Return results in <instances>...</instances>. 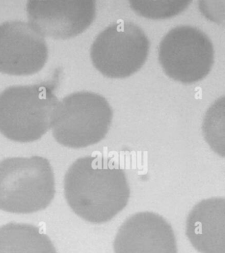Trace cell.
<instances>
[{"instance_id":"obj_3","label":"cell","mask_w":225,"mask_h":253,"mask_svg":"<svg viewBox=\"0 0 225 253\" xmlns=\"http://www.w3.org/2000/svg\"><path fill=\"white\" fill-rule=\"evenodd\" d=\"M58 102L48 84L9 87L0 94V132L15 142L39 139L50 128Z\"/></svg>"},{"instance_id":"obj_8","label":"cell","mask_w":225,"mask_h":253,"mask_svg":"<svg viewBox=\"0 0 225 253\" xmlns=\"http://www.w3.org/2000/svg\"><path fill=\"white\" fill-rule=\"evenodd\" d=\"M27 9L29 23L43 37L56 39L80 35L96 15L92 0H30Z\"/></svg>"},{"instance_id":"obj_7","label":"cell","mask_w":225,"mask_h":253,"mask_svg":"<svg viewBox=\"0 0 225 253\" xmlns=\"http://www.w3.org/2000/svg\"><path fill=\"white\" fill-rule=\"evenodd\" d=\"M45 37L29 23L0 24V72L11 75L35 74L48 59Z\"/></svg>"},{"instance_id":"obj_11","label":"cell","mask_w":225,"mask_h":253,"mask_svg":"<svg viewBox=\"0 0 225 253\" xmlns=\"http://www.w3.org/2000/svg\"><path fill=\"white\" fill-rule=\"evenodd\" d=\"M0 253H57L48 235L35 225L11 222L0 227Z\"/></svg>"},{"instance_id":"obj_9","label":"cell","mask_w":225,"mask_h":253,"mask_svg":"<svg viewBox=\"0 0 225 253\" xmlns=\"http://www.w3.org/2000/svg\"><path fill=\"white\" fill-rule=\"evenodd\" d=\"M115 253H178L175 233L161 215L138 212L120 226L114 242Z\"/></svg>"},{"instance_id":"obj_4","label":"cell","mask_w":225,"mask_h":253,"mask_svg":"<svg viewBox=\"0 0 225 253\" xmlns=\"http://www.w3.org/2000/svg\"><path fill=\"white\" fill-rule=\"evenodd\" d=\"M113 113L109 103L96 93H73L59 101L50 128L59 144L73 148L88 147L103 139Z\"/></svg>"},{"instance_id":"obj_6","label":"cell","mask_w":225,"mask_h":253,"mask_svg":"<svg viewBox=\"0 0 225 253\" xmlns=\"http://www.w3.org/2000/svg\"><path fill=\"white\" fill-rule=\"evenodd\" d=\"M159 59L171 79L192 83L205 78L214 63L211 40L201 30L191 26L174 28L160 43Z\"/></svg>"},{"instance_id":"obj_14","label":"cell","mask_w":225,"mask_h":253,"mask_svg":"<svg viewBox=\"0 0 225 253\" xmlns=\"http://www.w3.org/2000/svg\"><path fill=\"white\" fill-rule=\"evenodd\" d=\"M225 1H218L217 5H214V1L211 4V1H202L200 2V9L203 14L213 21L224 22L225 19Z\"/></svg>"},{"instance_id":"obj_10","label":"cell","mask_w":225,"mask_h":253,"mask_svg":"<svg viewBox=\"0 0 225 253\" xmlns=\"http://www.w3.org/2000/svg\"><path fill=\"white\" fill-rule=\"evenodd\" d=\"M185 233L201 253H225V199L213 197L197 203L189 212Z\"/></svg>"},{"instance_id":"obj_12","label":"cell","mask_w":225,"mask_h":253,"mask_svg":"<svg viewBox=\"0 0 225 253\" xmlns=\"http://www.w3.org/2000/svg\"><path fill=\"white\" fill-rule=\"evenodd\" d=\"M224 97L218 99L205 114L203 131L205 139L211 148L219 155L225 156Z\"/></svg>"},{"instance_id":"obj_5","label":"cell","mask_w":225,"mask_h":253,"mask_svg":"<svg viewBox=\"0 0 225 253\" xmlns=\"http://www.w3.org/2000/svg\"><path fill=\"white\" fill-rule=\"evenodd\" d=\"M149 42L143 30L132 22L112 24L94 40L92 64L110 78H125L137 72L147 60Z\"/></svg>"},{"instance_id":"obj_2","label":"cell","mask_w":225,"mask_h":253,"mask_svg":"<svg viewBox=\"0 0 225 253\" xmlns=\"http://www.w3.org/2000/svg\"><path fill=\"white\" fill-rule=\"evenodd\" d=\"M55 179L46 158H8L0 162V210L31 213L46 209L54 199Z\"/></svg>"},{"instance_id":"obj_1","label":"cell","mask_w":225,"mask_h":253,"mask_svg":"<svg viewBox=\"0 0 225 253\" xmlns=\"http://www.w3.org/2000/svg\"><path fill=\"white\" fill-rule=\"evenodd\" d=\"M65 197L84 220L107 222L126 207L130 189L125 171L113 160L100 155L79 158L64 179Z\"/></svg>"},{"instance_id":"obj_13","label":"cell","mask_w":225,"mask_h":253,"mask_svg":"<svg viewBox=\"0 0 225 253\" xmlns=\"http://www.w3.org/2000/svg\"><path fill=\"white\" fill-rule=\"evenodd\" d=\"M130 6L139 15L149 19H166L180 13L190 1H130Z\"/></svg>"}]
</instances>
